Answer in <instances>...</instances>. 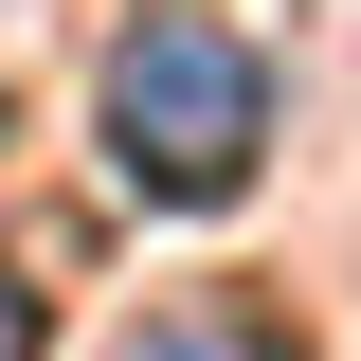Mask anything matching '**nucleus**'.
Instances as JSON below:
<instances>
[{
	"label": "nucleus",
	"mask_w": 361,
	"mask_h": 361,
	"mask_svg": "<svg viewBox=\"0 0 361 361\" xmlns=\"http://www.w3.org/2000/svg\"><path fill=\"white\" fill-rule=\"evenodd\" d=\"M0 361H37V289H18V271H0Z\"/></svg>",
	"instance_id": "nucleus-3"
},
{
	"label": "nucleus",
	"mask_w": 361,
	"mask_h": 361,
	"mask_svg": "<svg viewBox=\"0 0 361 361\" xmlns=\"http://www.w3.org/2000/svg\"><path fill=\"white\" fill-rule=\"evenodd\" d=\"M0 127H18V109H0Z\"/></svg>",
	"instance_id": "nucleus-4"
},
{
	"label": "nucleus",
	"mask_w": 361,
	"mask_h": 361,
	"mask_svg": "<svg viewBox=\"0 0 361 361\" xmlns=\"http://www.w3.org/2000/svg\"><path fill=\"white\" fill-rule=\"evenodd\" d=\"M271 145V73L235 18H199V0H145L127 37H109V163H127V199H163V217H217L235 180H253Z\"/></svg>",
	"instance_id": "nucleus-1"
},
{
	"label": "nucleus",
	"mask_w": 361,
	"mask_h": 361,
	"mask_svg": "<svg viewBox=\"0 0 361 361\" xmlns=\"http://www.w3.org/2000/svg\"><path fill=\"white\" fill-rule=\"evenodd\" d=\"M127 361H271V343H253V325H145Z\"/></svg>",
	"instance_id": "nucleus-2"
}]
</instances>
